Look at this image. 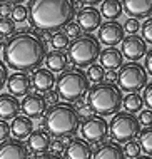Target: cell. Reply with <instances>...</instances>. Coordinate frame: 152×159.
Returning <instances> with one entry per match:
<instances>
[{"label":"cell","instance_id":"cell-1","mask_svg":"<svg viewBox=\"0 0 152 159\" xmlns=\"http://www.w3.org/2000/svg\"><path fill=\"white\" fill-rule=\"evenodd\" d=\"M3 57L10 69L17 72L37 70L47 57V45L43 39L29 29L19 30L7 40Z\"/></svg>","mask_w":152,"mask_h":159},{"label":"cell","instance_id":"cell-2","mask_svg":"<svg viewBox=\"0 0 152 159\" xmlns=\"http://www.w3.org/2000/svg\"><path fill=\"white\" fill-rule=\"evenodd\" d=\"M30 24L42 32H59L72 22L75 5L69 0H32L27 7Z\"/></svg>","mask_w":152,"mask_h":159},{"label":"cell","instance_id":"cell-3","mask_svg":"<svg viewBox=\"0 0 152 159\" xmlns=\"http://www.w3.org/2000/svg\"><path fill=\"white\" fill-rule=\"evenodd\" d=\"M42 126L55 137H70L79 131L80 114L72 104H55L49 109V112H45Z\"/></svg>","mask_w":152,"mask_h":159},{"label":"cell","instance_id":"cell-4","mask_svg":"<svg viewBox=\"0 0 152 159\" xmlns=\"http://www.w3.org/2000/svg\"><path fill=\"white\" fill-rule=\"evenodd\" d=\"M122 91L110 82L95 84L87 92L89 109L92 112H97L99 117L115 116L122 107Z\"/></svg>","mask_w":152,"mask_h":159},{"label":"cell","instance_id":"cell-5","mask_svg":"<svg viewBox=\"0 0 152 159\" xmlns=\"http://www.w3.org/2000/svg\"><path fill=\"white\" fill-rule=\"evenodd\" d=\"M90 82L87 79L85 72L80 69H69L62 72L57 79V94L60 99L70 102H79L82 97L89 92Z\"/></svg>","mask_w":152,"mask_h":159},{"label":"cell","instance_id":"cell-6","mask_svg":"<svg viewBox=\"0 0 152 159\" xmlns=\"http://www.w3.org/2000/svg\"><path fill=\"white\" fill-rule=\"evenodd\" d=\"M67 59L77 67H90L101 55V44L94 35L77 37L70 45L67 47Z\"/></svg>","mask_w":152,"mask_h":159},{"label":"cell","instance_id":"cell-7","mask_svg":"<svg viewBox=\"0 0 152 159\" xmlns=\"http://www.w3.org/2000/svg\"><path fill=\"white\" fill-rule=\"evenodd\" d=\"M147 80H149V74L139 62L124 64L117 74L119 89L129 94H139V91L147 85Z\"/></svg>","mask_w":152,"mask_h":159},{"label":"cell","instance_id":"cell-8","mask_svg":"<svg viewBox=\"0 0 152 159\" xmlns=\"http://www.w3.org/2000/svg\"><path fill=\"white\" fill-rule=\"evenodd\" d=\"M109 127H110L112 137L117 143H129L141 134V124L137 117L129 112H117L112 117Z\"/></svg>","mask_w":152,"mask_h":159},{"label":"cell","instance_id":"cell-9","mask_svg":"<svg viewBox=\"0 0 152 159\" xmlns=\"http://www.w3.org/2000/svg\"><path fill=\"white\" fill-rule=\"evenodd\" d=\"M82 139L85 143H102L109 134V124L104 117L94 116V117H87V121L80 126Z\"/></svg>","mask_w":152,"mask_h":159},{"label":"cell","instance_id":"cell-10","mask_svg":"<svg viewBox=\"0 0 152 159\" xmlns=\"http://www.w3.org/2000/svg\"><path fill=\"white\" fill-rule=\"evenodd\" d=\"M120 54H122V57L129 59L130 62H136L139 59L145 57L147 44L139 35H127L120 42Z\"/></svg>","mask_w":152,"mask_h":159},{"label":"cell","instance_id":"cell-11","mask_svg":"<svg viewBox=\"0 0 152 159\" xmlns=\"http://www.w3.org/2000/svg\"><path fill=\"white\" fill-rule=\"evenodd\" d=\"M20 109L22 112L25 114V117H29L30 121L32 119H38L42 117L43 112L47 111V102H45V97L40 96V94H27L24 97L20 104Z\"/></svg>","mask_w":152,"mask_h":159},{"label":"cell","instance_id":"cell-12","mask_svg":"<svg viewBox=\"0 0 152 159\" xmlns=\"http://www.w3.org/2000/svg\"><path fill=\"white\" fill-rule=\"evenodd\" d=\"M124 27L122 24L115 22H105L101 25V30H99V44L107 45L109 47H114V45H119L120 42L124 40Z\"/></svg>","mask_w":152,"mask_h":159},{"label":"cell","instance_id":"cell-13","mask_svg":"<svg viewBox=\"0 0 152 159\" xmlns=\"http://www.w3.org/2000/svg\"><path fill=\"white\" fill-rule=\"evenodd\" d=\"M7 87L10 96L14 97H25L27 94H30V89H32V79H30L29 74H24V72H15L7 79Z\"/></svg>","mask_w":152,"mask_h":159},{"label":"cell","instance_id":"cell-14","mask_svg":"<svg viewBox=\"0 0 152 159\" xmlns=\"http://www.w3.org/2000/svg\"><path fill=\"white\" fill-rule=\"evenodd\" d=\"M75 24L80 27V30L92 32V30H95L97 27L102 25V15L95 7L82 8L79 14H77V22Z\"/></svg>","mask_w":152,"mask_h":159},{"label":"cell","instance_id":"cell-15","mask_svg":"<svg viewBox=\"0 0 152 159\" xmlns=\"http://www.w3.org/2000/svg\"><path fill=\"white\" fill-rule=\"evenodd\" d=\"M0 159H29L27 146L17 139L3 141L0 143Z\"/></svg>","mask_w":152,"mask_h":159},{"label":"cell","instance_id":"cell-16","mask_svg":"<svg viewBox=\"0 0 152 159\" xmlns=\"http://www.w3.org/2000/svg\"><path fill=\"white\" fill-rule=\"evenodd\" d=\"M122 10L132 19H145L152 14V0H125L122 3Z\"/></svg>","mask_w":152,"mask_h":159},{"label":"cell","instance_id":"cell-17","mask_svg":"<svg viewBox=\"0 0 152 159\" xmlns=\"http://www.w3.org/2000/svg\"><path fill=\"white\" fill-rule=\"evenodd\" d=\"M54 85H55V75L52 74L50 70L43 67H38L32 75V87H35L38 92H50L54 91Z\"/></svg>","mask_w":152,"mask_h":159},{"label":"cell","instance_id":"cell-18","mask_svg":"<svg viewBox=\"0 0 152 159\" xmlns=\"http://www.w3.org/2000/svg\"><path fill=\"white\" fill-rule=\"evenodd\" d=\"M64 152L65 159H92V148L84 139H72Z\"/></svg>","mask_w":152,"mask_h":159},{"label":"cell","instance_id":"cell-19","mask_svg":"<svg viewBox=\"0 0 152 159\" xmlns=\"http://www.w3.org/2000/svg\"><path fill=\"white\" fill-rule=\"evenodd\" d=\"M27 144L29 148L32 149L35 154H43L50 149V144H52V139H50V134L43 129H37L34 131L32 134L29 136L27 139Z\"/></svg>","mask_w":152,"mask_h":159},{"label":"cell","instance_id":"cell-20","mask_svg":"<svg viewBox=\"0 0 152 159\" xmlns=\"http://www.w3.org/2000/svg\"><path fill=\"white\" fill-rule=\"evenodd\" d=\"M19 112H20L19 99L10 96V94H2L0 96V121L15 119Z\"/></svg>","mask_w":152,"mask_h":159},{"label":"cell","instance_id":"cell-21","mask_svg":"<svg viewBox=\"0 0 152 159\" xmlns=\"http://www.w3.org/2000/svg\"><path fill=\"white\" fill-rule=\"evenodd\" d=\"M99 61H101L102 69H109V70H112V72H114L115 69H120L124 66V57H122V54H120V50L115 49V47H109L105 50H101Z\"/></svg>","mask_w":152,"mask_h":159},{"label":"cell","instance_id":"cell-22","mask_svg":"<svg viewBox=\"0 0 152 159\" xmlns=\"http://www.w3.org/2000/svg\"><path fill=\"white\" fill-rule=\"evenodd\" d=\"M10 132L17 141L27 139V137L34 132V124L29 117H25V116H17L10 124Z\"/></svg>","mask_w":152,"mask_h":159},{"label":"cell","instance_id":"cell-23","mask_svg":"<svg viewBox=\"0 0 152 159\" xmlns=\"http://www.w3.org/2000/svg\"><path fill=\"white\" fill-rule=\"evenodd\" d=\"M45 64H47V70H50L52 74L54 72H65L69 66V59L64 52L52 50V52H47Z\"/></svg>","mask_w":152,"mask_h":159},{"label":"cell","instance_id":"cell-24","mask_svg":"<svg viewBox=\"0 0 152 159\" xmlns=\"http://www.w3.org/2000/svg\"><path fill=\"white\" fill-rule=\"evenodd\" d=\"M94 159H127V157L124 156V151L119 144L107 143V144H102L95 151Z\"/></svg>","mask_w":152,"mask_h":159},{"label":"cell","instance_id":"cell-25","mask_svg":"<svg viewBox=\"0 0 152 159\" xmlns=\"http://www.w3.org/2000/svg\"><path fill=\"white\" fill-rule=\"evenodd\" d=\"M122 12V2L119 0H104L101 3V15L109 19V22H115V19H119Z\"/></svg>","mask_w":152,"mask_h":159},{"label":"cell","instance_id":"cell-26","mask_svg":"<svg viewBox=\"0 0 152 159\" xmlns=\"http://www.w3.org/2000/svg\"><path fill=\"white\" fill-rule=\"evenodd\" d=\"M122 104H124V109L127 111L129 114L132 112H139L144 106V101L139 94H127L124 99H122Z\"/></svg>","mask_w":152,"mask_h":159},{"label":"cell","instance_id":"cell-27","mask_svg":"<svg viewBox=\"0 0 152 159\" xmlns=\"http://www.w3.org/2000/svg\"><path fill=\"white\" fill-rule=\"evenodd\" d=\"M141 139H139V146L141 151H144L149 157H152V126L145 127L144 131H141Z\"/></svg>","mask_w":152,"mask_h":159},{"label":"cell","instance_id":"cell-28","mask_svg":"<svg viewBox=\"0 0 152 159\" xmlns=\"http://www.w3.org/2000/svg\"><path fill=\"white\" fill-rule=\"evenodd\" d=\"M87 79H89V82H94V84H101L104 82V79H105V70L99 66V64H94V66L89 67V70L85 72Z\"/></svg>","mask_w":152,"mask_h":159},{"label":"cell","instance_id":"cell-29","mask_svg":"<svg viewBox=\"0 0 152 159\" xmlns=\"http://www.w3.org/2000/svg\"><path fill=\"white\" fill-rule=\"evenodd\" d=\"M50 44L54 47V50H62V49H67L69 47V37L65 35L64 32H55L50 39Z\"/></svg>","mask_w":152,"mask_h":159},{"label":"cell","instance_id":"cell-30","mask_svg":"<svg viewBox=\"0 0 152 159\" xmlns=\"http://www.w3.org/2000/svg\"><path fill=\"white\" fill-rule=\"evenodd\" d=\"M15 34V22L12 19H0V39L12 37Z\"/></svg>","mask_w":152,"mask_h":159},{"label":"cell","instance_id":"cell-31","mask_svg":"<svg viewBox=\"0 0 152 159\" xmlns=\"http://www.w3.org/2000/svg\"><path fill=\"white\" fill-rule=\"evenodd\" d=\"M122 151H124V156L125 157L136 159V157L141 156V146H139L137 141H129V143H125Z\"/></svg>","mask_w":152,"mask_h":159},{"label":"cell","instance_id":"cell-32","mask_svg":"<svg viewBox=\"0 0 152 159\" xmlns=\"http://www.w3.org/2000/svg\"><path fill=\"white\" fill-rule=\"evenodd\" d=\"M10 15H12V20H14V22H24V20H27V17H29L27 7H25V5H19V3H17Z\"/></svg>","mask_w":152,"mask_h":159},{"label":"cell","instance_id":"cell-33","mask_svg":"<svg viewBox=\"0 0 152 159\" xmlns=\"http://www.w3.org/2000/svg\"><path fill=\"white\" fill-rule=\"evenodd\" d=\"M122 27H124V32H127L129 35H137L139 29H141V24L136 19H127Z\"/></svg>","mask_w":152,"mask_h":159},{"label":"cell","instance_id":"cell-34","mask_svg":"<svg viewBox=\"0 0 152 159\" xmlns=\"http://www.w3.org/2000/svg\"><path fill=\"white\" fill-rule=\"evenodd\" d=\"M142 40L149 42V44H152V19H147L144 24H142Z\"/></svg>","mask_w":152,"mask_h":159},{"label":"cell","instance_id":"cell-35","mask_svg":"<svg viewBox=\"0 0 152 159\" xmlns=\"http://www.w3.org/2000/svg\"><path fill=\"white\" fill-rule=\"evenodd\" d=\"M65 35H67L69 39H74V40H75V39L77 37H80V27H79V25H77L75 22H70V24H67V25H65Z\"/></svg>","mask_w":152,"mask_h":159},{"label":"cell","instance_id":"cell-36","mask_svg":"<svg viewBox=\"0 0 152 159\" xmlns=\"http://www.w3.org/2000/svg\"><path fill=\"white\" fill-rule=\"evenodd\" d=\"M139 124L141 126H145V127H150L152 126V112L149 109H145V111H141V114H139Z\"/></svg>","mask_w":152,"mask_h":159},{"label":"cell","instance_id":"cell-37","mask_svg":"<svg viewBox=\"0 0 152 159\" xmlns=\"http://www.w3.org/2000/svg\"><path fill=\"white\" fill-rule=\"evenodd\" d=\"M15 5H17L15 2H2L0 3V19H7V17L12 14V10H14Z\"/></svg>","mask_w":152,"mask_h":159},{"label":"cell","instance_id":"cell-38","mask_svg":"<svg viewBox=\"0 0 152 159\" xmlns=\"http://www.w3.org/2000/svg\"><path fill=\"white\" fill-rule=\"evenodd\" d=\"M142 101H144V104L149 107V111L152 112V82L147 84L144 87V96H142Z\"/></svg>","mask_w":152,"mask_h":159},{"label":"cell","instance_id":"cell-39","mask_svg":"<svg viewBox=\"0 0 152 159\" xmlns=\"http://www.w3.org/2000/svg\"><path fill=\"white\" fill-rule=\"evenodd\" d=\"M7 79H8V69H7L5 64H3V61H0V91H2L3 85L7 84Z\"/></svg>","mask_w":152,"mask_h":159},{"label":"cell","instance_id":"cell-40","mask_svg":"<svg viewBox=\"0 0 152 159\" xmlns=\"http://www.w3.org/2000/svg\"><path fill=\"white\" fill-rule=\"evenodd\" d=\"M8 136H10V126L5 121H0V143L7 141Z\"/></svg>","mask_w":152,"mask_h":159},{"label":"cell","instance_id":"cell-41","mask_svg":"<svg viewBox=\"0 0 152 159\" xmlns=\"http://www.w3.org/2000/svg\"><path fill=\"white\" fill-rule=\"evenodd\" d=\"M50 148H52V152H54V156H59L60 152L65 151V146H64V141H62V139H57L54 144H50Z\"/></svg>","mask_w":152,"mask_h":159},{"label":"cell","instance_id":"cell-42","mask_svg":"<svg viewBox=\"0 0 152 159\" xmlns=\"http://www.w3.org/2000/svg\"><path fill=\"white\" fill-rule=\"evenodd\" d=\"M59 94L55 92V91H50V92H47V97H45V102H50V104H59Z\"/></svg>","mask_w":152,"mask_h":159},{"label":"cell","instance_id":"cell-43","mask_svg":"<svg viewBox=\"0 0 152 159\" xmlns=\"http://www.w3.org/2000/svg\"><path fill=\"white\" fill-rule=\"evenodd\" d=\"M145 69L150 72V75H152V49L147 50V54H145ZM149 72H147V74H149Z\"/></svg>","mask_w":152,"mask_h":159},{"label":"cell","instance_id":"cell-44","mask_svg":"<svg viewBox=\"0 0 152 159\" xmlns=\"http://www.w3.org/2000/svg\"><path fill=\"white\" fill-rule=\"evenodd\" d=\"M105 79H107V82L114 84V80H117V74L112 70H109V72H105Z\"/></svg>","mask_w":152,"mask_h":159},{"label":"cell","instance_id":"cell-45","mask_svg":"<svg viewBox=\"0 0 152 159\" xmlns=\"http://www.w3.org/2000/svg\"><path fill=\"white\" fill-rule=\"evenodd\" d=\"M40 159H62V157H60V156H43Z\"/></svg>","mask_w":152,"mask_h":159},{"label":"cell","instance_id":"cell-46","mask_svg":"<svg viewBox=\"0 0 152 159\" xmlns=\"http://www.w3.org/2000/svg\"><path fill=\"white\" fill-rule=\"evenodd\" d=\"M82 114H84V116H90V109H89V107H85V109L82 111Z\"/></svg>","mask_w":152,"mask_h":159},{"label":"cell","instance_id":"cell-47","mask_svg":"<svg viewBox=\"0 0 152 159\" xmlns=\"http://www.w3.org/2000/svg\"><path fill=\"white\" fill-rule=\"evenodd\" d=\"M136 159H152V157H149V156H139V157H136Z\"/></svg>","mask_w":152,"mask_h":159},{"label":"cell","instance_id":"cell-48","mask_svg":"<svg viewBox=\"0 0 152 159\" xmlns=\"http://www.w3.org/2000/svg\"><path fill=\"white\" fill-rule=\"evenodd\" d=\"M0 50H2V39H0Z\"/></svg>","mask_w":152,"mask_h":159}]
</instances>
